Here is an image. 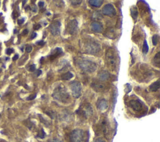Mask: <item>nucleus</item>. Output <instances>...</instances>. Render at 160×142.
Here are the masks:
<instances>
[{"instance_id": "f257e3e1", "label": "nucleus", "mask_w": 160, "mask_h": 142, "mask_svg": "<svg viewBox=\"0 0 160 142\" xmlns=\"http://www.w3.org/2000/svg\"><path fill=\"white\" fill-rule=\"evenodd\" d=\"M106 61L109 69L116 71L119 66V56L114 48H109L106 53Z\"/></svg>"}, {"instance_id": "f03ea898", "label": "nucleus", "mask_w": 160, "mask_h": 142, "mask_svg": "<svg viewBox=\"0 0 160 142\" xmlns=\"http://www.w3.org/2000/svg\"><path fill=\"white\" fill-rule=\"evenodd\" d=\"M53 96L56 99L63 103L68 102L70 99L69 93L67 92L66 88H65L63 86H60L56 88L53 94Z\"/></svg>"}, {"instance_id": "7ed1b4c3", "label": "nucleus", "mask_w": 160, "mask_h": 142, "mask_svg": "<svg viewBox=\"0 0 160 142\" xmlns=\"http://www.w3.org/2000/svg\"><path fill=\"white\" fill-rule=\"evenodd\" d=\"M79 68L85 72L92 73L97 69V65L94 62L87 59L80 60L78 62Z\"/></svg>"}, {"instance_id": "20e7f679", "label": "nucleus", "mask_w": 160, "mask_h": 142, "mask_svg": "<svg viewBox=\"0 0 160 142\" xmlns=\"http://www.w3.org/2000/svg\"><path fill=\"white\" fill-rule=\"evenodd\" d=\"M84 50L86 53L90 54H95L101 50V46L95 40H89L86 41L84 44Z\"/></svg>"}, {"instance_id": "39448f33", "label": "nucleus", "mask_w": 160, "mask_h": 142, "mask_svg": "<svg viewBox=\"0 0 160 142\" xmlns=\"http://www.w3.org/2000/svg\"><path fill=\"white\" fill-rule=\"evenodd\" d=\"M85 140V133L84 131L80 129L73 130L70 135L71 142H83Z\"/></svg>"}, {"instance_id": "423d86ee", "label": "nucleus", "mask_w": 160, "mask_h": 142, "mask_svg": "<svg viewBox=\"0 0 160 142\" xmlns=\"http://www.w3.org/2000/svg\"><path fill=\"white\" fill-rule=\"evenodd\" d=\"M73 96L78 99L81 96V85L78 81H73L70 84Z\"/></svg>"}, {"instance_id": "0eeeda50", "label": "nucleus", "mask_w": 160, "mask_h": 142, "mask_svg": "<svg viewBox=\"0 0 160 142\" xmlns=\"http://www.w3.org/2000/svg\"><path fill=\"white\" fill-rule=\"evenodd\" d=\"M103 14L109 17H113L116 15V10L114 6L111 4L106 5L102 9Z\"/></svg>"}, {"instance_id": "6e6552de", "label": "nucleus", "mask_w": 160, "mask_h": 142, "mask_svg": "<svg viewBox=\"0 0 160 142\" xmlns=\"http://www.w3.org/2000/svg\"><path fill=\"white\" fill-rule=\"evenodd\" d=\"M60 27H61V23L59 21H54L51 23V26L49 27V29L50 32H51L53 36H56L59 35Z\"/></svg>"}, {"instance_id": "1a4fd4ad", "label": "nucleus", "mask_w": 160, "mask_h": 142, "mask_svg": "<svg viewBox=\"0 0 160 142\" xmlns=\"http://www.w3.org/2000/svg\"><path fill=\"white\" fill-rule=\"evenodd\" d=\"M78 28V22L76 19L70 21L67 25V31L70 35H74Z\"/></svg>"}, {"instance_id": "9d476101", "label": "nucleus", "mask_w": 160, "mask_h": 142, "mask_svg": "<svg viewBox=\"0 0 160 142\" xmlns=\"http://www.w3.org/2000/svg\"><path fill=\"white\" fill-rule=\"evenodd\" d=\"M105 36L107 37L109 39H115L117 37V33H116V30L115 28H107L104 33Z\"/></svg>"}, {"instance_id": "9b49d317", "label": "nucleus", "mask_w": 160, "mask_h": 142, "mask_svg": "<svg viewBox=\"0 0 160 142\" xmlns=\"http://www.w3.org/2000/svg\"><path fill=\"white\" fill-rule=\"evenodd\" d=\"M129 106L133 110L136 111H141L143 109L142 104L138 100H131L129 102Z\"/></svg>"}, {"instance_id": "f8f14e48", "label": "nucleus", "mask_w": 160, "mask_h": 142, "mask_svg": "<svg viewBox=\"0 0 160 142\" xmlns=\"http://www.w3.org/2000/svg\"><path fill=\"white\" fill-rule=\"evenodd\" d=\"M91 29L94 32L100 33L103 31V26L98 21H94L91 24Z\"/></svg>"}, {"instance_id": "ddd939ff", "label": "nucleus", "mask_w": 160, "mask_h": 142, "mask_svg": "<svg viewBox=\"0 0 160 142\" xmlns=\"http://www.w3.org/2000/svg\"><path fill=\"white\" fill-rule=\"evenodd\" d=\"M110 77V74L108 72V71L106 70H103L99 72L98 74V78L100 81H102V82H105V81L108 80Z\"/></svg>"}, {"instance_id": "4468645a", "label": "nucleus", "mask_w": 160, "mask_h": 142, "mask_svg": "<svg viewBox=\"0 0 160 142\" xmlns=\"http://www.w3.org/2000/svg\"><path fill=\"white\" fill-rule=\"evenodd\" d=\"M91 86L93 89H94V90L97 91V92H101V91H103L105 89V86L103 85V84L99 83V82L93 83Z\"/></svg>"}, {"instance_id": "2eb2a0df", "label": "nucleus", "mask_w": 160, "mask_h": 142, "mask_svg": "<svg viewBox=\"0 0 160 142\" xmlns=\"http://www.w3.org/2000/svg\"><path fill=\"white\" fill-rule=\"evenodd\" d=\"M98 109H99V110L101 111H105L108 107V104L107 101L105 99H102L99 101V102L98 103Z\"/></svg>"}, {"instance_id": "dca6fc26", "label": "nucleus", "mask_w": 160, "mask_h": 142, "mask_svg": "<svg viewBox=\"0 0 160 142\" xmlns=\"http://www.w3.org/2000/svg\"><path fill=\"white\" fill-rule=\"evenodd\" d=\"M103 3V0H89V5L93 7L99 8L101 6Z\"/></svg>"}, {"instance_id": "f3484780", "label": "nucleus", "mask_w": 160, "mask_h": 142, "mask_svg": "<svg viewBox=\"0 0 160 142\" xmlns=\"http://www.w3.org/2000/svg\"><path fill=\"white\" fill-rule=\"evenodd\" d=\"M160 87V82L159 80H157L156 82L153 83L151 86H149V90L151 92H156L157 91Z\"/></svg>"}, {"instance_id": "a211bd4d", "label": "nucleus", "mask_w": 160, "mask_h": 142, "mask_svg": "<svg viewBox=\"0 0 160 142\" xmlns=\"http://www.w3.org/2000/svg\"><path fill=\"white\" fill-rule=\"evenodd\" d=\"M61 52H62V50L61 48H56L54 50V51L52 52L51 55L50 56V59H53L56 58V57H57L58 55H59Z\"/></svg>"}, {"instance_id": "6ab92c4d", "label": "nucleus", "mask_w": 160, "mask_h": 142, "mask_svg": "<svg viewBox=\"0 0 160 142\" xmlns=\"http://www.w3.org/2000/svg\"><path fill=\"white\" fill-rule=\"evenodd\" d=\"M73 74L71 72H68L62 74L61 76V78L63 80H69L71 78H73Z\"/></svg>"}, {"instance_id": "aec40b11", "label": "nucleus", "mask_w": 160, "mask_h": 142, "mask_svg": "<svg viewBox=\"0 0 160 142\" xmlns=\"http://www.w3.org/2000/svg\"><path fill=\"white\" fill-rule=\"evenodd\" d=\"M130 11H131V16L133 17V18L134 19H136L138 17V9L135 6H133L130 9Z\"/></svg>"}, {"instance_id": "412c9836", "label": "nucleus", "mask_w": 160, "mask_h": 142, "mask_svg": "<svg viewBox=\"0 0 160 142\" xmlns=\"http://www.w3.org/2000/svg\"><path fill=\"white\" fill-rule=\"evenodd\" d=\"M154 61L155 63V65L157 67H159V64H160V53L159 52H158L155 56Z\"/></svg>"}, {"instance_id": "4be33fe9", "label": "nucleus", "mask_w": 160, "mask_h": 142, "mask_svg": "<svg viewBox=\"0 0 160 142\" xmlns=\"http://www.w3.org/2000/svg\"><path fill=\"white\" fill-rule=\"evenodd\" d=\"M148 50H149V47L148 46V44L147 42H146V40H145L143 46V52L144 54H147L148 52Z\"/></svg>"}, {"instance_id": "5701e85b", "label": "nucleus", "mask_w": 160, "mask_h": 142, "mask_svg": "<svg viewBox=\"0 0 160 142\" xmlns=\"http://www.w3.org/2000/svg\"><path fill=\"white\" fill-rule=\"evenodd\" d=\"M158 39H159V36L157 35H155L153 36L152 41H153V44L154 46H156L158 42Z\"/></svg>"}, {"instance_id": "b1692460", "label": "nucleus", "mask_w": 160, "mask_h": 142, "mask_svg": "<svg viewBox=\"0 0 160 142\" xmlns=\"http://www.w3.org/2000/svg\"><path fill=\"white\" fill-rule=\"evenodd\" d=\"M83 0H69V1L73 5H78L81 3Z\"/></svg>"}, {"instance_id": "393cba45", "label": "nucleus", "mask_w": 160, "mask_h": 142, "mask_svg": "<svg viewBox=\"0 0 160 142\" xmlns=\"http://www.w3.org/2000/svg\"><path fill=\"white\" fill-rule=\"evenodd\" d=\"M36 97V94H33V95H31V96H29L28 98H27V100H34L35 98Z\"/></svg>"}, {"instance_id": "a878e982", "label": "nucleus", "mask_w": 160, "mask_h": 142, "mask_svg": "<svg viewBox=\"0 0 160 142\" xmlns=\"http://www.w3.org/2000/svg\"><path fill=\"white\" fill-rule=\"evenodd\" d=\"M45 131L44 130H43V129H41V134H39L38 135V137L39 138H43L45 137Z\"/></svg>"}, {"instance_id": "bb28decb", "label": "nucleus", "mask_w": 160, "mask_h": 142, "mask_svg": "<svg viewBox=\"0 0 160 142\" xmlns=\"http://www.w3.org/2000/svg\"><path fill=\"white\" fill-rule=\"evenodd\" d=\"M35 69H36V66L35 64H33V65L30 66L29 68V70L31 71V72H33V71L35 70Z\"/></svg>"}, {"instance_id": "cd10ccee", "label": "nucleus", "mask_w": 160, "mask_h": 142, "mask_svg": "<svg viewBox=\"0 0 160 142\" xmlns=\"http://www.w3.org/2000/svg\"><path fill=\"white\" fill-rule=\"evenodd\" d=\"M31 50H32V47L31 46H28L27 47H26V52L29 53V52H31Z\"/></svg>"}, {"instance_id": "c85d7f7f", "label": "nucleus", "mask_w": 160, "mask_h": 142, "mask_svg": "<svg viewBox=\"0 0 160 142\" xmlns=\"http://www.w3.org/2000/svg\"><path fill=\"white\" fill-rule=\"evenodd\" d=\"M13 51H14V50H13V49L9 48V49L6 50V54H8V55H10L11 53L13 52Z\"/></svg>"}, {"instance_id": "c756f323", "label": "nucleus", "mask_w": 160, "mask_h": 142, "mask_svg": "<svg viewBox=\"0 0 160 142\" xmlns=\"http://www.w3.org/2000/svg\"><path fill=\"white\" fill-rule=\"evenodd\" d=\"M94 142H106V141L104 140H103V138H97V139H96V140H95Z\"/></svg>"}, {"instance_id": "7c9ffc66", "label": "nucleus", "mask_w": 160, "mask_h": 142, "mask_svg": "<svg viewBox=\"0 0 160 142\" xmlns=\"http://www.w3.org/2000/svg\"><path fill=\"white\" fill-rule=\"evenodd\" d=\"M25 19H18V25H22V24L24 23Z\"/></svg>"}, {"instance_id": "2f4dec72", "label": "nucleus", "mask_w": 160, "mask_h": 142, "mask_svg": "<svg viewBox=\"0 0 160 142\" xmlns=\"http://www.w3.org/2000/svg\"><path fill=\"white\" fill-rule=\"evenodd\" d=\"M40 28H41V25H35L34 26V29L35 30H38Z\"/></svg>"}, {"instance_id": "473e14b6", "label": "nucleus", "mask_w": 160, "mask_h": 142, "mask_svg": "<svg viewBox=\"0 0 160 142\" xmlns=\"http://www.w3.org/2000/svg\"><path fill=\"white\" fill-rule=\"evenodd\" d=\"M37 44L39 46H43L45 44V42L43 41V40H40V41H38L37 42Z\"/></svg>"}, {"instance_id": "72a5a7b5", "label": "nucleus", "mask_w": 160, "mask_h": 142, "mask_svg": "<svg viewBox=\"0 0 160 142\" xmlns=\"http://www.w3.org/2000/svg\"><path fill=\"white\" fill-rule=\"evenodd\" d=\"M44 2H43V1H40V2H39V3H38V6H39L40 8H42V7H43V6H44Z\"/></svg>"}, {"instance_id": "f704fd0d", "label": "nucleus", "mask_w": 160, "mask_h": 142, "mask_svg": "<svg viewBox=\"0 0 160 142\" xmlns=\"http://www.w3.org/2000/svg\"><path fill=\"white\" fill-rule=\"evenodd\" d=\"M49 142H61V140H59V139H57V138H55V139H53L51 141H49Z\"/></svg>"}, {"instance_id": "c9c22d12", "label": "nucleus", "mask_w": 160, "mask_h": 142, "mask_svg": "<svg viewBox=\"0 0 160 142\" xmlns=\"http://www.w3.org/2000/svg\"><path fill=\"white\" fill-rule=\"evenodd\" d=\"M18 57H19V56L18 54H16L14 57H13V60L15 61V60H16L18 59Z\"/></svg>"}, {"instance_id": "e433bc0d", "label": "nucleus", "mask_w": 160, "mask_h": 142, "mask_svg": "<svg viewBox=\"0 0 160 142\" xmlns=\"http://www.w3.org/2000/svg\"><path fill=\"white\" fill-rule=\"evenodd\" d=\"M28 29H25L24 31H23V35H28Z\"/></svg>"}, {"instance_id": "4c0bfd02", "label": "nucleus", "mask_w": 160, "mask_h": 142, "mask_svg": "<svg viewBox=\"0 0 160 142\" xmlns=\"http://www.w3.org/2000/svg\"><path fill=\"white\" fill-rule=\"evenodd\" d=\"M36 36H37V35H36V33H33L32 34L31 38V39H34V38H36Z\"/></svg>"}, {"instance_id": "58836bf2", "label": "nucleus", "mask_w": 160, "mask_h": 142, "mask_svg": "<svg viewBox=\"0 0 160 142\" xmlns=\"http://www.w3.org/2000/svg\"><path fill=\"white\" fill-rule=\"evenodd\" d=\"M41 73H42V71L41 70H38L37 72H36V75H37V76H39L41 75Z\"/></svg>"}, {"instance_id": "ea45409f", "label": "nucleus", "mask_w": 160, "mask_h": 142, "mask_svg": "<svg viewBox=\"0 0 160 142\" xmlns=\"http://www.w3.org/2000/svg\"><path fill=\"white\" fill-rule=\"evenodd\" d=\"M26 2V0H23V6H25Z\"/></svg>"}, {"instance_id": "a19ab883", "label": "nucleus", "mask_w": 160, "mask_h": 142, "mask_svg": "<svg viewBox=\"0 0 160 142\" xmlns=\"http://www.w3.org/2000/svg\"><path fill=\"white\" fill-rule=\"evenodd\" d=\"M35 1H36V0H32V1H31L32 3H35Z\"/></svg>"}, {"instance_id": "79ce46f5", "label": "nucleus", "mask_w": 160, "mask_h": 142, "mask_svg": "<svg viewBox=\"0 0 160 142\" xmlns=\"http://www.w3.org/2000/svg\"><path fill=\"white\" fill-rule=\"evenodd\" d=\"M14 33H16V29L15 30V31H14Z\"/></svg>"}, {"instance_id": "37998d69", "label": "nucleus", "mask_w": 160, "mask_h": 142, "mask_svg": "<svg viewBox=\"0 0 160 142\" xmlns=\"http://www.w3.org/2000/svg\"><path fill=\"white\" fill-rule=\"evenodd\" d=\"M1 72V69H0V72Z\"/></svg>"}, {"instance_id": "c03bdc74", "label": "nucleus", "mask_w": 160, "mask_h": 142, "mask_svg": "<svg viewBox=\"0 0 160 142\" xmlns=\"http://www.w3.org/2000/svg\"><path fill=\"white\" fill-rule=\"evenodd\" d=\"M0 117H1V115H0Z\"/></svg>"}]
</instances>
